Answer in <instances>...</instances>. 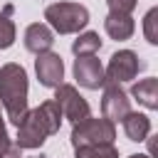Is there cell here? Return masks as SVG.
Returning <instances> with one entry per match:
<instances>
[{"instance_id": "cell-1", "label": "cell", "mask_w": 158, "mask_h": 158, "mask_svg": "<svg viewBox=\"0 0 158 158\" xmlns=\"http://www.w3.org/2000/svg\"><path fill=\"white\" fill-rule=\"evenodd\" d=\"M62 111L57 106L54 99H47L42 101L37 109L27 111V116L22 118V123L17 126V146L20 148H40L47 136L57 133L59 126H62Z\"/></svg>"}, {"instance_id": "cell-2", "label": "cell", "mask_w": 158, "mask_h": 158, "mask_svg": "<svg viewBox=\"0 0 158 158\" xmlns=\"http://www.w3.org/2000/svg\"><path fill=\"white\" fill-rule=\"evenodd\" d=\"M0 104L7 111L10 123L20 126L27 116V72L10 62L0 67Z\"/></svg>"}, {"instance_id": "cell-3", "label": "cell", "mask_w": 158, "mask_h": 158, "mask_svg": "<svg viewBox=\"0 0 158 158\" xmlns=\"http://www.w3.org/2000/svg\"><path fill=\"white\" fill-rule=\"evenodd\" d=\"M44 20H47V27L59 32V35H72V32H79L81 27H86L89 22V10L79 2H54V5H47L44 7Z\"/></svg>"}, {"instance_id": "cell-4", "label": "cell", "mask_w": 158, "mask_h": 158, "mask_svg": "<svg viewBox=\"0 0 158 158\" xmlns=\"http://www.w3.org/2000/svg\"><path fill=\"white\" fill-rule=\"evenodd\" d=\"M72 146L74 151L77 148H84V146H106V143H114L116 138V126L109 121V118H84L79 123L72 126Z\"/></svg>"}, {"instance_id": "cell-5", "label": "cell", "mask_w": 158, "mask_h": 158, "mask_svg": "<svg viewBox=\"0 0 158 158\" xmlns=\"http://www.w3.org/2000/svg\"><path fill=\"white\" fill-rule=\"evenodd\" d=\"M54 101H57L62 116L69 118L72 123H79V121L89 118V104H86V99H84L72 84H64V81H62V84L57 86Z\"/></svg>"}, {"instance_id": "cell-6", "label": "cell", "mask_w": 158, "mask_h": 158, "mask_svg": "<svg viewBox=\"0 0 158 158\" xmlns=\"http://www.w3.org/2000/svg\"><path fill=\"white\" fill-rule=\"evenodd\" d=\"M131 111V99L128 94L121 89V84L116 81H104V96H101V114L104 118H109L111 123L121 121L126 114Z\"/></svg>"}, {"instance_id": "cell-7", "label": "cell", "mask_w": 158, "mask_h": 158, "mask_svg": "<svg viewBox=\"0 0 158 158\" xmlns=\"http://www.w3.org/2000/svg\"><path fill=\"white\" fill-rule=\"evenodd\" d=\"M141 69H143V62H138V54L131 52V49H121V52L111 54L109 67L104 72H106V79L109 81L121 84V81H131Z\"/></svg>"}, {"instance_id": "cell-8", "label": "cell", "mask_w": 158, "mask_h": 158, "mask_svg": "<svg viewBox=\"0 0 158 158\" xmlns=\"http://www.w3.org/2000/svg\"><path fill=\"white\" fill-rule=\"evenodd\" d=\"M35 72H37V79L42 86H52L57 89L64 79V64H62V57L57 52H42L37 54L35 59Z\"/></svg>"}, {"instance_id": "cell-9", "label": "cell", "mask_w": 158, "mask_h": 158, "mask_svg": "<svg viewBox=\"0 0 158 158\" xmlns=\"http://www.w3.org/2000/svg\"><path fill=\"white\" fill-rule=\"evenodd\" d=\"M74 79L84 86V89H99L104 86L106 81V72H104V64L89 54V57H77L74 59Z\"/></svg>"}, {"instance_id": "cell-10", "label": "cell", "mask_w": 158, "mask_h": 158, "mask_svg": "<svg viewBox=\"0 0 158 158\" xmlns=\"http://www.w3.org/2000/svg\"><path fill=\"white\" fill-rule=\"evenodd\" d=\"M54 44V32L44 25V22H32L25 30V47L35 54L49 52V47Z\"/></svg>"}, {"instance_id": "cell-11", "label": "cell", "mask_w": 158, "mask_h": 158, "mask_svg": "<svg viewBox=\"0 0 158 158\" xmlns=\"http://www.w3.org/2000/svg\"><path fill=\"white\" fill-rule=\"evenodd\" d=\"M123 131H126V136L131 138V141H146L148 138V133H151V118L146 116V114H138V111H128L123 118Z\"/></svg>"}, {"instance_id": "cell-12", "label": "cell", "mask_w": 158, "mask_h": 158, "mask_svg": "<svg viewBox=\"0 0 158 158\" xmlns=\"http://www.w3.org/2000/svg\"><path fill=\"white\" fill-rule=\"evenodd\" d=\"M131 96L138 99V104H143L146 109H158V79L156 77H148V79H141L131 86Z\"/></svg>"}, {"instance_id": "cell-13", "label": "cell", "mask_w": 158, "mask_h": 158, "mask_svg": "<svg viewBox=\"0 0 158 158\" xmlns=\"http://www.w3.org/2000/svg\"><path fill=\"white\" fill-rule=\"evenodd\" d=\"M104 27H106V35H109L111 40H128V37L133 35V30H136L131 15H114V12L106 15Z\"/></svg>"}, {"instance_id": "cell-14", "label": "cell", "mask_w": 158, "mask_h": 158, "mask_svg": "<svg viewBox=\"0 0 158 158\" xmlns=\"http://www.w3.org/2000/svg\"><path fill=\"white\" fill-rule=\"evenodd\" d=\"M101 49V37H99V32H81L77 40H74V44H72V52L77 54V57H89V54H94V52H99Z\"/></svg>"}, {"instance_id": "cell-15", "label": "cell", "mask_w": 158, "mask_h": 158, "mask_svg": "<svg viewBox=\"0 0 158 158\" xmlns=\"http://www.w3.org/2000/svg\"><path fill=\"white\" fill-rule=\"evenodd\" d=\"M12 7H5V12H0V49H7L15 42V22L10 20Z\"/></svg>"}, {"instance_id": "cell-16", "label": "cell", "mask_w": 158, "mask_h": 158, "mask_svg": "<svg viewBox=\"0 0 158 158\" xmlns=\"http://www.w3.org/2000/svg\"><path fill=\"white\" fill-rule=\"evenodd\" d=\"M77 158H118V151L114 148V143L84 146V148H77Z\"/></svg>"}, {"instance_id": "cell-17", "label": "cell", "mask_w": 158, "mask_h": 158, "mask_svg": "<svg viewBox=\"0 0 158 158\" xmlns=\"http://www.w3.org/2000/svg\"><path fill=\"white\" fill-rule=\"evenodd\" d=\"M20 146L10 141L7 136V128H5V121H2V114H0V158H20Z\"/></svg>"}, {"instance_id": "cell-18", "label": "cell", "mask_w": 158, "mask_h": 158, "mask_svg": "<svg viewBox=\"0 0 158 158\" xmlns=\"http://www.w3.org/2000/svg\"><path fill=\"white\" fill-rule=\"evenodd\" d=\"M156 25H158V7H151L146 12V17H143V32H146V40L151 44H158V30H156Z\"/></svg>"}, {"instance_id": "cell-19", "label": "cell", "mask_w": 158, "mask_h": 158, "mask_svg": "<svg viewBox=\"0 0 158 158\" xmlns=\"http://www.w3.org/2000/svg\"><path fill=\"white\" fill-rule=\"evenodd\" d=\"M106 5H109V12L114 15H131L138 0H106Z\"/></svg>"}, {"instance_id": "cell-20", "label": "cell", "mask_w": 158, "mask_h": 158, "mask_svg": "<svg viewBox=\"0 0 158 158\" xmlns=\"http://www.w3.org/2000/svg\"><path fill=\"white\" fill-rule=\"evenodd\" d=\"M128 158H151V156H146V153H136V156H128Z\"/></svg>"}]
</instances>
